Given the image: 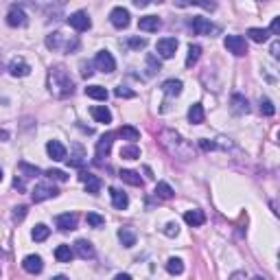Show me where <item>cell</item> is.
<instances>
[{
    "label": "cell",
    "mask_w": 280,
    "mask_h": 280,
    "mask_svg": "<svg viewBox=\"0 0 280 280\" xmlns=\"http://www.w3.org/2000/svg\"><path fill=\"white\" fill-rule=\"evenodd\" d=\"M0 182H2V169H0Z\"/></svg>",
    "instance_id": "cell-55"
},
{
    "label": "cell",
    "mask_w": 280,
    "mask_h": 280,
    "mask_svg": "<svg viewBox=\"0 0 280 280\" xmlns=\"http://www.w3.org/2000/svg\"><path fill=\"white\" fill-rule=\"evenodd\" d=\"M272 55H274V57H278V55H280V44H278V42H274V44H272Z\"/></svg>",
    "instance_id": "cell-52"
},
{
    "label": "cell",
    "mask_w": 280,
    "mask_h": 280,
    "mask_svg": "<svg viewBox=\"0 0 280 280\" xmlns=\"http://www.w3.org/2000/svg\"><path fill=\"white\" fill-rule=\"evenodd\" d=\"M46 178L57 180V182H66V180H68V175L63 173V171H60V169H48V171H46Z\"/></svg>",
    "instance_id": "cell-43"
},
{
    "label": "cell",
    "mask_w": 280,
    "mask_h": 280,
    "mask_svg": "<svg viewBox=\"0 0 280 280\" xmlns=\"http://www.w3.org/2000/svg\"><path fill=\"white\" fill-rule=\"evenodd\" d=\"M269 33H272V35H278V33H280V18H274V20H272Z\"/></svg>",
    "instance_id": "cell-48"
},
{
    "label": "cell",
    "mask_w": 280,
    "mask_h": 280,
    "mask_svg": "<svg viewBox=\"0 0 280 280\" xmlns=\"http://www.w3.org/2000/svg\"><path fill=\"white\" fill-rule=\"evenodd\" d=\"M94 66H96V70H101V72H114L116 70V62H114V57H112V53L110 51H99L94 55Z\"/></svg>",
    "instance_id": "cell-6"
},
{
    "label": "cell",
    "mask_w": 280,
    "mask_h": 280,
    "mask_svg": "<svg viewBox=\"0 0 280 280\" xmlns=\"http://www.w3.org/2000/svg\"><path fill=\"white\" fill-rule=\"evenodd\" d=\"M48 234H51V228H48V225H44V223H37L35 228L31 230V237H33V241H37V243L46 241Z\"/></svg>",
    "instance_id": "cell-34"
},
{
    "label": "cell",
    "mask_w": 280,
    "mask_h": 280,
    "mask_svg": "<svg viewBox=\"0 0 280 280\" xmlns=\"http://www.w3.org/2000/svg\"><path fill=\"white\" fill-rule=\"evenodd\" d=\"M206 114H204V105L201 103H193L188 110V121L193 123V125H199V123H204Z\"/></svg>",
    "instance_id": "cell-26"
},
{
    "label": "cell",
    "mask_w": 280,
    "mask_h": 280,
    "mask_svg": "<svg viewBox=\"0 0 280 280\" xmlns=\"http://www.w3.org/2000/svg\"><path fill=\"white\" fill-rule=\"evenodd\" d=\"M119 178L123 182H127V184H131V186H142V178H140V173H136V171L123 169L121 173H119Z\"/></svg>",
    "instance_id": "cell-29"
},
{
    "label": "cell",
    "mask_w": 280,
    "mask_h": 280,
    "mask_svg": "<svg viewBox=\"0 0 280 280\" xmlns=\"http://www.w3.org/2000/svg\"><path fill=\"white\" fill-rule=\"evenodd\" d=\"M119 136H121L123 140L134 142V140L140 138V131L136 129V127H131V125H125V127H121V129H119Z\"/></svg>",
    "instance_id": "cell-35"
},
{
    "label": "cell",
    "mask_w": 280,
    "mask_h": 280,
    "mask_svg": "<svg viewBox=\"0 0 280 280\" xmlns=\"http://www.w3.org/2000/svg\"><path fill=\"white\" fill-rule=\"evenodd\" d=\"M29 72H31V66L22 57H13L11 63H9V75L11 77H27Z\"/></svg>",
    "instance_id": "cell-16"
},
{
    "label": "cell",
    "mask_w": 280,
    "mask_h": 280,
    "mask_svg": "<svg viewBox=\"0 0 280 280\" xmlns=\"http://www.w3.org/2000/svg\"><path fill=\"white\" fill-rule=\"evenodd\" d=\"M112 142H114V134H103L99 138V142H96V160H99V162L110 156Z\"/></svg>",
    "instance_id": "cell-13"
},
{
    "label": "cell",
    "mask_w": 280,
    "mask_h": 280,
    "mask_svg": "<svg viewBox=\"0 0 280 280\" xmlns=\"http://www.w3.org/2000/svg\"><path fill=\"white\" fill-rule=\"evenodd\" d=\"M190 27H193L195 35H213V33H219V27H215L213 22L201 18V16H195L193 20H190Z\"/></svg>",
    "instance_id": "cell-5"
},
{
    "label": "cell",
    "mask_w": 280,
    "mask_h": 280,
    "mask_svg": "<svg viewBox=\"0 0 280 280\" xmlns=\"http://www.w3.org/2000/svg\"><path fill=\"white\" fill-rule=\"evenodd\" d=\"M114 94L119 96V99H134L136 92H134V90H129V88H125V86H119V88L114 90Z\"/></svg>",
    "instance_id": "cell-42"
},
{
    "label": "cell",
    "mask_w": 280,
    "mask_h": 280,
    "mask_svg": "<svg viewBox=\"0 0 280 280\" xmlns=\"http://www.w3.org/2000/svg\"><path fill=\"white\" fill-rule=\"evenodd\" d=\"M48 90L55 99H68L75 92V81H72L66 66H62V63L51 66V70H48Z\"/></svg>",
    "instance_id": "cell-1"
},
{
    "label": "cell",
    "mask_w": 280,
    "mask_h": 280,
    "mask_svg": "<svg viewBox=\"0 0 280 280\" xmlns=\"http://www.w3.org/2000/svg\"><path fill=\"white\" fill-rule=\"evenodd\" d=\"M166 272H169V274H175V276H180V274L184 272V263H182V258L171 256L169 260H166Z\"/></svg>",
    "instance_id": "cell-37"
},
{
    "label": "cell",
    "mask_w": 280,
    "mask_h": 280,
    "mask_svg": "<svg viewBox=\"0 0 280 280\" xmlns=\"http://www.w3.org/2000/svg\"><path fill=\"white\" fill-rule=\"evenodd\" d=\"M75 254L79 258H83V260H92L96 256V252H94V245L90 243V241H86V239H79L75 243Z\"/></svg>",
    "instance_id": "cell-12"
},
{
    "label": "cell",
    "mask_w": 280,
    "mask_h": 280,
    "mask_svg": "<svg viewBox=\"0 0 280 280\" xmlns=\"http://www.w3.org/2000/svg\"><path fill=\"white\" fill-rule=\"evenodd\" d=\"M225 48H228V53H232V55L237 57H243L248 55V42H245V37L241 35H225Z\"/></svg>",
    "instance_id": "cell-4"
},
{
    "label": "cell",
    "mask_w": 280,
    "mask_h": 280,
    "mask_svg": "<svg viewBox=\"0 0 280 280\" xmlns=\"http://www.w3.org/2000/svg\"><path fill=\"white\" fill-rule=\"evenodd\" d=\"M178 232H180V225L173 223V221L164 225V234H166V237H178Z\"/></svg>",
    "instance_id": "cell-46"
},
{
    "label": "cell",
    "mask_w": 280,
    "mask_h": 280,
    "mask_svg": "<svg viewBox=\"0 0 280 280\" xmlns=\"http://www.w3.org/2000/svg\"><path fill=\"white\" fill-rule=\"evenodd\" d=\"M121 158L123 160H138L140 158V149L136 145H125L121 147Z\"/></svg>",
    "instance_id": "cell-36"
},
{
    "label": "cell",
    "mask_w": 280,
    "mask_h": 280,
    "mask_svg": "<svg viewBox=\"0 0 280 280\" xmlns=\"http://www.w3.org/2000/svg\"><path fill=\"white\" fill-rule=\"evenodd\" d=\"M131 2H134L138 9H145L149 2H158V4H160V2H164V0H131Z\"/></svg>",
    "instance_id": "cell-49"
},
{
    "label": "cell",
    "mask_w": 280,
    "mask_h": 280,
    "mask_svg": "<svg viewBox=\"0 0 280 280\" xmlns=\"http://www.w3.org/2000/svg\"><path fill=\"white\" fill-rule=\"evenodd\" d=\"M184 221L190 228H197V225H204L206 215L201 213V210H188V213H184Z\"/></svg>",
    "instance_id": "cell-25"
},
{
    "label": "cell",
    "mask_w": 280,
    "mask_h": 280,
    "mask_svg": "<svg viewBox=\"0 0 280 280\" xmlns=\"http://www.w3.org/2000/svg\"><path fill=\"white\" fill-rule=\"evenodd\" d=\"M86 221H88V225H92V228H101V225L105 223V219H103L101 215H96V213H88Z\"/></svg>",
    "instance_id": "cell-41"
},
{
    "label": "cell",
    "mask_w": 280,
    "mask_h": 280,
    "mask_svg": "<svg viewBox=\"0 0 280 280\" xmlns=\"http://www.w3.org/2000/svg\"><path fill=\"white\" fill-rule=\"evenodd\" d=\"M77 215L75 213H63L55 217V225L62 230V232H68V230H75L77 228Z\"/></svg>",
    "instance_id": "cell-14"
},
{
    "label": "cell",
    "mask_w": 280,
    "mask_h": 280,
    "mask_svg": "<svg viewBox=\"0 0 280 280\" xmlns=\"http://www.w3.org/2000/svg\"><path fill=\"white\" fill-rule=\"evenodd\" d=\"M173 2L175 7H201L206 11H215L217 9L215 0H173Z\"/></svg>",
    "instance_id": "cell-19"
},
{
    "label": "cell",
    "mask_w": 280,
    "mask_h": 280,
    "mask_svg": "<svg viewBox=\"0 0 280 280\" xmlns=\"http://www.w3.org/2000/svg\"><path fill=\"white\" fill-rule=\"evenodd\" d=\"M160 27H162V20L158 16H145L138 20V29L145 33H154V31H158Z\"/></svg>",
    "instance_id": "cell-20"
},
{
    "label": "cell",
    "mask_w": 280,
    "mask_h": 280,
    "mask_svg": "<svg viewBox=\"0 0 280 280\" xmlns=\"http://www.w3.org/2000/svg\"><path fill=\"white\" fill-rule=\"evenodd\" d=\"M55 258H57V263H70V260L75 258V249H72L70 245H57Z\"/></svg>",
    "instance_id": "cell-24"
},
{
    "label": "cell",
    "mask_w": 280,
    "mask_h": 280,
    "mask_svg": "<svg viewBox=\"0 0 280 280\" xmlns=\"http://www.w3.org/2000/svg\"><path fill=\"white\" fill-rule=\"evenodd\" d=\"M46 154L51 156V160L62 162V160H66V147H63L60 140H48V145H46Z\"/></svg>",
    "instance_id": "cell-18"
},
{
    "label": "cell",
    "mask_w": 280,
    "mask_h": 280,
    "mask_svg": "<svg viewBox=\"0 0 280 280\" xmlns=\"http://www.w3.org/2000/svg\"><path fill=\"white\" fill-rule=\"evenodd\" d=\"M182 88H184V83H182L180 79H169V81L162 83V90H164L166 96H180Z\"/></svg>",
    "instance_id": "cell-23"
},
{
    "label": "cell",
    "mask_w": 280,
    "mask_h": 280,
    "mask_svg": "<svg viewBox=\"0 0 280 280\" xmlns=\"http://www.w3.org/2000/svg\"><path fill=\"white\" fill-rule=\"evenodd\" d=\"M86 96L96 99V101H105L107 99V90L103 86H88L86 88Z\"/></svg>",
    "instance_id": "cell-32"
},
{
    "label": "cell",
    "mask_w": 280,
    "mask_h": 280,
    "mask_svg": "<svg viewBox=\"0 0 280 280\" xmlns=\"http://www.w3.org/2000/svg\"><path fill=\"white\" fill-rule=\"evenodd\" d=\"M129 11L127 9H123V7H116V9H112V13H110V22L114 24L116 29H127L129 27Z\"/></svg>",
    "instance_id": "cell-11"
},
{
    "label": "cell",
    "mask_w": 280,
    "mask_h": 280,
    "mask_svg": "<svg viewBox=\"0 0 280 280\" xmlns=\"http://www.w3.org/2000/svg\"><path fill=\"white\" fill-rule=\"evenodd\" d=\"M92 72H94V70H92L90 63L81 62V77H86V79H88V77H92Z\"/></svg>",
    "instance_id": "cell-47"
},
{
    "label": "cell",
    "mask_w": 280,
    "mask_h": 280,
    "mask_svg": "<svg viewBox=\"0 0 280 280\" xmlns=\"http://www.w3.org/2000/svg\"><path fill=\"white\" fill-rule=\"evenodd\" d=\"M55 2H60V4H62V2H66V0H55Z\"/></svg>",
    "instance_id": "cell-56"
},
{
    "label": "cell",
    "mask_w": 280,
    "mask_h": 280,
    "mask_svg": "<svg viewBox=\"0 0 280 280\" xmlns=\"http://www.w3.org/2000/svg\"><path fill=\"white\" fill-rule=\"evenodd\" d=\"M0 138H2V140H7V138H9V131H4V129H0Z\"/></svg>",
    "instance_id": "cell-53"
},
{
    "label": "cell",
    "mask_w": 280,
    "mask_h": 280,
    "mask_svg": "<svg viewBox=\"0 0 280 280\" xmlns=\"http://www.w3.org/2000/svg\"><path fill=\"white\" fill-rule=\"evenodd\" d=\"M13 188L24 190V180H22V178H16V180H13Z\"/></svg>",
    "instance_id": "cell-51"
},
{
    "label": "cell",
    "mask_w": 280,
    "mask_h": 280,
    "mask_svg": "<svg viewBox=\"0 0 280 280\" xmlns=\"http://www.w3.org/2000/svg\"><path fill=\"white\" fill-rule=\"evenodd\" d=\"M119 241L123 243V248H134L136 245V232L131 228H121L119 230Z\"/></svg>",
    "instance_id": "cell-27"
},
{
    "label": "cell",
    "mask_w": 280,
    "mask_h": 280,
    "mask_svg": "<svg viewBox=\"0 0 280 280\" xmlns=\"http://www.w3.org/2000/svg\"><path fill=\"white\" fill-rule=\"evenodd\" d=\"M68 24H70L75 31L81 33V31H88V29L92 27V20L86 11H75L72 16H68Z\"/></svg>",
    "instance_id": "cell-9"
},
{
    "label": "cell",
    "mask_w": 280,
    "mask_h": 280,
    "mask_svg": "<svg viewBox=\"0 0 280 280\" xmlns=\"http://www.w3.org/2000/svg\"><path fill=\"white\" fill-rule=\"evenodd\" d=\"M110 195H112V204H114L116 210H125L127 206H129V197H127V193H123V190L110 188Z\"/></svg>",
    "instance_id": "cell-22"
},
{
    "label": "cell",
    "mask_w": 280,
    "mask_h": 280,
    "mask_svg": "<svg viewBox=\"0 0 280 280\" xmlns=\"http://www.w3.org/2000/svg\"><path fill=\"white\" fill-rule=\"evenodd\" d=\"M162 145H164V149L169 151L171 156H175V158H180V160H188L190 156H193V147L182 138L180 134H175V131L166 129L164 134H162Z\"/></svg>",
    "instance_id": "cell-2"
},
{
    "label": "cell",
    "mask_w": 280,
    "mask_h": 280,
    "mask_svg": "<svg viewBox=\"0 0 280 280\" xmlns=\"http://www.w3.org/2000/svg\"><path fill=\"white\" fill-rule=\"evenodd\" d=\"M178 40L175 37H162V40L156 44V51H158V55L162 60H171V57H175V51H178Z\"/></svg>",
    "instance_id": "cell-7"
},
{
    "label": "cell",
    "mask_w": 280,
    "mask_h": 280,
    "mask_svg": "<svg viewBox=\"0 0 280 280\" xmlns=\"http://www.w3.org/2000/svg\"><path fill=\"white\" fill-rule=\"evenodd\" d=\"M0 256H4V252H2V249H0Z\"/></svg>",
    "instance_id": "cell-57"
},
{
    "label": "cell",
    "mask_w": 280,
    "mask_h": 280,
    "mask_svg": "<svg viewBox=\"0 0 280 280\" xmlns=\"http://www.w3.org/2000/svg\"><path fill=\"white\" fill-rule=\"evenodd\" d=\"M60 195V190L55 188V186L51 184H35V188L31 190V199L35 201V204H40L44 199H51V197H57Z\"/></svg>",
    "instance_id": "cell-8"
},
{
    "label": "cell",
    "mask_w": 280,
    "mask_h": 280,
    "mask_svg": "<svg viewBox=\"0 0 280 280\" xmlns=\"http://www.w3.org/2000/svg\"><path fill=\"white\" fill-rule=\"evenodd\" d=\"M46 46L57 53H72L79 48V40L75 35H66L62 31H53L46 35Z\"/></svg>",
    "instance_id": "cell-3"
},
{
    "label": "cell",
    "mask_w": 280,
    "mask_h": 280,
    "mask_svg": "<svg viewBox=\"0 0 280 280\" xmlns=\"http://www.w3.org/2000/svg\"><path fill=\"white\" fill-rule=\"evenodd\" d=\"M232 112H237V114H248L249 112V103L243 94H232Z\"/></svg>",
    "instance_id": "cell-28"
},
{
    "label": "cell",
    "mask_w": 280,
    "mask_h": 280,
    "mask_svg": "<svg viewBox=\"0 0 280 280\" xmlns=\"http://www.w3.org/2000/svg\"><path fill=\"white\" fill-rule=\"evenodd\" d=\"M260 112H263L265 116H274L276 114V107H274V103L269 99H260Z\"/></svg>",
    "instance_id": "cell-40"
},
{
    "label": "cell",
    "mask_w": 280,
    "mask_h": 280,
    "mask_svg": "<svg viewBox=\"0 0 280 280\" xmlns=\"http://www.w3.org/2000/svg\"><path fill=\"white\" fill-rule=\"evenodd\" d=\"M18 171L22 173V178H37V175L42 173L37 166H33V164H27V162H20L18 164Z\"/></svg>",
    "instance_id": "cell-38"
},
{
    "label": "cell",
    "mask_w": 280,
    "mask_h": 280,
    "mask_svg": "<svg viewBox=\"0 0 280 280\" xmlns=\"http://www.w3.org/2000/svg\"><path fill=\"white\" fill-rule=\"evenodd\" d=\"M156 197H160V199H171L175 195V190L171 188L169 184H166V182H158V184H156Z\"/></svg>",
    "instance_id": "cell-33"
},
{
    "label": "cell",
    "mask_w": 280,
    "mask_h": 280,
    "mask_svg": "<svg viewBox=\"0 0 280 280\" xmlns=\"http://www.w3.org/2000/svg\"><path fill=\"white\" fill-rule=\"evenodd\" d=\"M27 213H29L27 206H16V208H13V221H18V223H20V221L27 217Z\"/></svg>",
    "instance_id": "cell-45"
},
{
    "label": "cell",
    "mask_w": 280,
    "mask_h": 280,
    "mask_svg": "<svg viewBox=\"0 0 280 280\" xmlns=\"http://www.w3.org/2000/svg\"><path fill=\"white\" fill-rule=\"evenodd\" d=\"M116 278H119V280H129L131 276H129V274H119V276H116Z\"/></svg>",
    "instance_id": "cell-54"
},
{
    "label": "cell",
    "mask_w": 280,
    "mask_h": 280,
    "mask_svg": "<svg viewBox=\"0 0 280 280\" xmlns=\"http://www.w3.org/2000/svg\"><path fill=\"white\" fill-rule=\"evenodd\" d=\"M22 269L27 274H42L44 263H42V258L37 256V254H29V256L22 260Z\"/></svg>",
    "instance_id": "cell-17"
},
{
    "label": "cell",
    "mask_w": 280,
    "mask_h": 280,
    "mask_svg": "<svg viewBox=\"0 0 280 280\" xmlns=\"http://www.w3.org/2000/svg\"><path fill=\"white\" fill-rule=\"evenodd\" d=\"M269 35H272V33H269L267 29H248V37H249L252 42H256V44L267 42Z\"/></svg>",
    "instance_id": "cell-30"
},
{
    "label": "cell",
    "mask_w": 280,
    "mask_h": 280,
    "mask_svg": "<svg viewBox=\"0 0 280 280\" xmlns=\"http://www.w3.org/2000/svg\"><path fill=\"white\" fill-rule=\"evenodd\" d=\"M199 145H201V149H206V151H210V149H215V142H208V140H199Z\"/></svg>",
    "instance_id": "cell-50"
},
{
    "label": "cell",
    "mask_w": 280,
    "mask_h": 280,
    "mask_svg": "<svg viewBox=\"0 0 280 280\" xmlns=\"http://www.w3.org/2000/svg\"><path fill=\"white\" fill-rule=\"evenodd\" d=\"M79 180L86 184V190L90 195H99V190H101V180L96 178V175H92V173H88V171H81L79 173Z\"/></svg>",
    "instance_id": "cell-15"
},
{
    "label": "cell",
    "mask_w": 280,
    "mask_h": 280,
    "mask_svg": "<svg viewBox=\"0 0 280 280\" xmlns=\"http://www.w3.org/2000/svg\"><path fill=\"white\" fill-rule=\"evenodd\" d=\"M127 46L138 51V48H145L147 46V40H145V37H129V40H127Z\"/></svg>",
    "instance_id": "cell-44"
},
{
    "label": "cell",
    "mask_w": 280,
    "mask_h": 280,
    "mask_svg": "<svg viewBox=\"0 0 280 280\" xmlns=\"http://www.w3.org/2000/svg\"><path fill=\"white\" fill-rule=\"evenodd\" d=\"M27 13H24L22 7H18V4H13L11 9H9L7 13V24L9 27H27Z\"/></svg>",
    "instance_id": "cell-10"
},
{
    "label": "cell",
    "mask_w": 280,
    "mask_h": 280,
    "mask_svg": "<svg viewBox=\"0 0 280 280\" xmlns=\"http://www.w3.org/2000/svg\"><path fill=\"white\" fill-rule=\"evenodd\" d=\"M92 119H94L96 123H103V125H107V123H112V112L107 110L105 105H94L90 110Z\"/></svg>",
    "instance_id": "cell-21"
},
{
    "label": "cell",
    "mask_w": 280,
    "mask_h": 280,
    "mask_svg": "<svg viewBox=\"0 0 280 280\" xmlns=\"http://www.w3.org/2000/svg\"><path fill=\"white\" fill-rule=\"evenodd\" d=\"M201 57V46L199 44H190L188 46V57H186V68H193Z\"/></svg>",
    "instance_id": "cell-31"
},
{
    "label": "cell",
    "mask_w": 280,
    "mask_h": 280,
    "mask_svg": "<svg viewBox=\"0 0 280 280\" xmlns=\"http://www.w3.org/2000/svg\"><path fill=\"white\" fill-rule=\"evenodd\" d=\"M147 68H149V70H147V72H149V75H156V72H160V60H158V57H156V55H147Z\"/></svg>",
    "instance_id": "cell-39"
}]
</instances>
